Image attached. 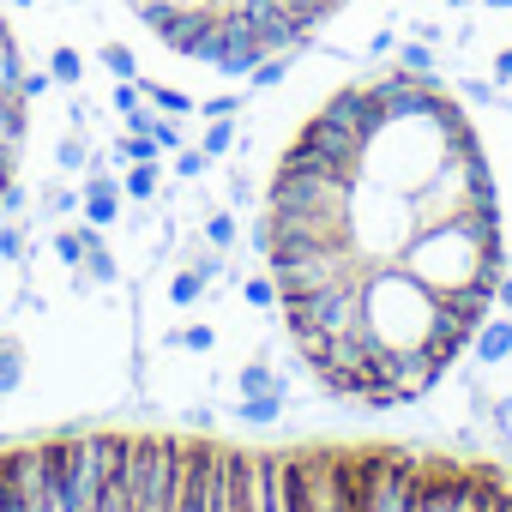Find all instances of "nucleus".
Segmentation results:
<instances>
[{
	"mask_svg": "<svg viewBox=\"0 0 512 512\" xmlns=\"http://www.w3.org/2000/svg\"><path fill=\"white\" fill-rule=\"evenodd\" d=\"M235 235H241V223H235V211H211V217H205V247H217V253H229V247H235Z\"/></svg>",
	"mask_w": 512,
	"mask_h": 512,
	"instance_id": "31",
	"label": "nucleus"
},
{
	"mask_svg": "<svg viewBox=\"0 0 512 512\" xmlns=\"http://www.w3.org/2000/svg\"><path fill=\"white\" fill-rule=\"evenodd\" d=\"M181 482V440L139 434L127 440V512H175Z\"/></svg>",
	"mask_w": 512,
	"mask_h": 512,
	"instance_id": "9",
	"label": "nucleus"
},
{
	"mask_svg": "<svg viewBox=\"0 0 512 512\" xmlns=\"http://www.w3.org/2000/svg\"><path fill=\"white\" fill-rule=\"evenodd\" d=\"M266 272L284 302V296H314V290L350 284L368 266L350 253V241H266Z\"/></svg>",
	"mask_w": 512,
	"mask_h": 512,
	"instance_id": "8",
	"label": "nucleus"
},
{
	"mask_svg": "<svg viewBox=\"0 0 512 512\" xmlns=\"http://www.w3.org/2000/svg\"><path fill=\"white\" fill-rule=\"evenodd\" d=\"M49 79H55V85H79V79H85L79 49H55V55H49Z\"/></svg>",
	"mask_w": 512,
	"mask_h": 512,
	"instance_id": "33",
	"label": "nucleus"
},
{
	"mask_svg": "<svg viewBox=\"0 0 512 512\" xmlns=\"http://www.w3.org/2000/svg\"><path fill=\"white\" fill-rule=\"evenodd\" d=\"M374 97V91H368ZM476 127H470V115L452 103V91L446 85H434L422 103H410V109H380L374 103V115H368V127H362V139H356V181H380V187H392V193H416V187H428L440 169H446V157L470 139Z\"/></svg>",
	"mask_w": 512,
	"mask_h": 512,
	"instance_id": "2",
	"label": "nucleus"
},
{
	"mask_svg": "<svg viewBox=\"0 0 512 512\" xmlns=\"http://www.w3.org/2000/svg\"><path fill=\"white\" fill-rule=\"evenodd\" d=\"M25 49H19V31H13V19L0 13V97H13L19 85H25Z\"/></svg>",
	"mask_w": 512,
	"mask_h": 512,
	"instance_id": "18",
	"label": "nucleus"
},
{
	"mask_svg": "<svg viewBox=\"0 0 512 512\" xmlns=\"http://www.w3.org/2000/svg\"><path fill=\"white\" fill-rule=\"evenodd\" d=\"M235 109H241V97H211V103H199L205 121H223V115H235Z\"/></svg>",
	"mask_w": 512,
	"mask_h": 512,
	"instance_id": "38",
	"label": "nucleus"
},
{
	"mask_svg": "<svg viewBox=\"0 0 512 512\" xmlns=\"http://www.w3.org/2000/svg\"><path fill=\"white\" fill-rule=\"evenodd\" d=\"M91 181H85V205H79V217L91 223V229H109L115 217H121V205H127V193H121V175H97V169H85Z\"/></svg>",
	"mask_w": 512,
	"mask_h": 512,
	"instance_id": "15",
	"label": "nucleus"
},
{
	"mask_svg": "<svg viewBox=\"0 0 512 512\" xmlns=\"http://www.w3.org/2000/svg\"><path fill=\"white\" fill-rule=\"evenodd\" d=\"M422 217L410 205V193H392L380 181H350V199H344V241L362 266H398L404 247L416 241Z\"/></svg>",
	"mask_w": 512,
	"mask_h": 512,
	"instance_id": "5",
	"label": "nucleus"
},
{
	"mask_svg": "<svg viewBox=\"0 0 512 512\" xmlns=\"http://www.w3.org/2000/svg\"><path fill=\"white\" fill-rule=\"evenodd\" d=\"M241 302H247V308H260V314H278V284H272V272L241 278Z\"/></svg>",
	"mask_w": 512,
	"mask_h": 512,
	"instance_id": "28",
	"label": "nucleus"
},
{
	"mask_svg": "<svg viewBox=\"0 0 512 512\" xmlns=\"http://www.w3.org/2000/svg\"><path fill=\"white\" fill-rule=\"evenodd\" d=\"M302 470V512H356V458H296Z\"/></svg>",
	"mask_w": 512,
	"mask_h": 512,
	"instance_id": "13",
	"label": "nucleus"
},
{
	"mask_svg": "<svg viewBox=\"0 0 512 512\" xmlns=\"http://www.w3.org/2000/svg\"><path fill=\"white\" fill-rule=\"evenodd\" d=\"M175 344H181V350H199V356H205V350L217 344V332H211V326H181V332H175Z\"/></svg>",
	"mask_w": 512,
	"mask_h": 512,
	"instance_id": "37",
	"label": "nucleus"
},
{
	"mask_svg": "<svg viewBox=\"0 0 512 512\" xmlns=\"http://www.w3.org/2000/svg\"><path fill=\"white\" fill-rule=\"evenodd\" d=\"M470 344H476V356H482L488 368H494V362H506V356H512V320H506V314H500V320L488 314V320L476 326V338H470Z\"/></svg>",
	"mask_w": 512,
	"mask_h": 512,
	"instance_id": "19",
	"label": "nucleus"
},
{
	"mask_svg": "<svg viewBox=\"0 0 512 512\" xmlns=\"http://www.w3.org/2000/svg\"><path fill=\"white\" fill-rule=\"evenodd\" d=\"M55 163H61L67 175H85V169H91V157H85V139H79V133H73V139H61V145H55Z\"/></svg>",
	"mask_w": 512,
	"mask_h": 512,
	"instance_id": "34",
	"label": "nucleus"
},
{
	"mask_svg": "<svg viewBox=\"0 0 512 512\" xmlns=\"http://www.w3.org/2000/svg\"><path fill=\"white\" fill-rule=\"evenodd\" d=\"M157 187H163V169H157V157H145V163H127V169H121V193H127V199L151 205V199H157Z\"/></svg>",
	"mask_w": 512,
	"mask_h": 512,
	"instance_id": "20",
	"label": "nucleus"
},
{
	"mask_svg": "<svg viewBox=\"0 0 512 512\" xmlns=\"http://www.w3.org/2000/svg\"><path fill=\"white\" fill-rule=\"evenodd\" d=\"M500 488L494 470H422L410 512H476Z\"/></svg>",
	"mask_w": 512,
	"mask_h": 512,
	"instance_id": "12",
	"label": "nucleus"
},
{
	"mask_svg": "<svg viewBox=\"0 0 512 512\" xmlns=\"http://www.w3.org/2000/svg\"><path fill=\"white\" fill-rule=\"evenodd\" d=\"M356 332L386 350V356H434V362H458L470 350V326H458L446 314V302L416 284L404 266H368L356 284Z\"/></svg>",
	"mask_w": 512,
	"mask_h": 512,
	"instance_id": "3",
	"label": "nucleus"
},
{
	"mask_svg": "<svg viewBox=\"0 0 512 512\" xmlns=\"http://www.w3.org/2000/svg\"><path fill=\"white\" fill-rule=\"evenodd\" d=\"M139 97L157 103V115H175V121H181V115H199L193 97H181V91H169V85H157V79H139Z\"/></svg>",
	"mask_w": 512,
	"mask_h": 512,
	"instance_id": "24",
	"label": "nucleus"
},
{
	"mask_svg": "<svg viewBox=\"0 0 512 512\" xmlns=\"http://www.w3.org/2000/svg\"><path fill=\"white\" fill-rule=\"evenodd\" d=\"M410 205H416L422 229H428V223H452V217H482V211H500V199H494V169H488L482 139L470 133V139L446 157V169H440L428 187H416V193H410Z\"/></svg>",
	"mask_w": 512,
	"mask_h": 512,
	"instance_id": "6",
	"label": "nucleus"
},
{
	"mask_svg": "<svg viewBox=\"0 0 512 512\" xmlns=\"http://www.w3.org/2000/svg\"><path fill=\"white\" fill-rule=\"evenodd\" d=\"M217 446H181V482H175V512H217Z\"/></svg>",
	"mask_w": 512,
	"mask_h": 512,
	"instance_id": "14",
	"label": "nucleus"
},
{
	"mask_svg": "<svg viewBox=\"0 0 512 512\" xmlns=\"http://www.w3.org/2000/svg\"><path fill=\"white\" fill-rule=\"evenodd\" d=\"M416 284H428L446 314L458 326H482L494 314V290L506 278V235H500V211L482 217H452V223H428L416 229V241L398 260Z\"/></svg>",
	"mask_w": 512,
	"mask_h": 512,
	"instance_id": "1",
	"label": "nucleus"
},
{
	"mask_svg": "<svg viewBox=\"0 0 512 512\" xmlns=\"http://www.w3.org/2000/svg\"><path fill=\"white\" fill-rule=\"evenodd\" d=\"M253 392H290V380L272 374L266 362H253V368H241V398H253Z\"/></svg>",
	"mask_w": 512,
	"mask_h": 512,
	"instance_id": "32",
	"label": "nucleus"
},
{
	"mask_svg": "<svg viewBox=\"0 0 512 512\" xmlns=\"http://www.w3.org/2000/svg\"><path fill=\"white\" fill-rule=\"evenodd\" d=\"M25 133H31V103H25V91L0 97V157H13V163H19Z\"/></svg>",
	"mask_w": 512,
	"mask_h": 512,
	"instance_id": "17",
	"label": "nucleus"
},
{
	"mask_svg": "<svg viewBox=\"0 0 512 512\" xmlns=\"http://www.w3.org/2000/svg\"><path fill=\"white\" fill-rule=\"evenodd\" d=\"M175 175H181V181H199V175H211V157H205L199 145H181V151H175Z\"/></svg>",
	"mask_w": 512,
	"mask_h": 512,
	"instance_id": "35",
	"label": "nucleus"
},
{
	"mask_svg": "<svg viewBox=\"0 0 512 512\" xmlns=\"http://www.w3.org/2000/svg\"><path fill=\"white\" fill-rule=\"evenodd\" d=\"M19 380H25V350H19V338H0V398H13Z\"/></svg>",
	"mask_w": 512,
	"mask_h": 512,
	"instance_id": "27",
	"label": "nucleus"
},
{
	"mask_svg": "<svg viewBox=\"0 0 512 512\" xmlns=\"http://www.w3.org/2000/svg\"><path fill=\"white\" fill-rule=\"evenodd\" d=\"M79 272H85L91 284H103V290H109V284L121 278V266H115V253H109L103 229H91V247H85V266H79Z\"/></svg>",
	"mask_w": 512,
	"mask_h": 512,
	"instance_id": "22",
	"label": "nucleus"
},
{
	"mask_svg": "<svg viewBox=\"0 0 512 512\" xmlns=\"http://www.w3.org/2000/svg\"><path fill=\"white\" fill-rule=\"evenodd\" d=\"M344 199H350L344 175L272 169L260 241H344Z\"/></svg>",
	"mask_w": 512,
	"mask_h": 512,
	"instance_id": "4",
	"label": "nucleus"
},
{
	"mask_svg": "<svg viewBox=\"0 0 512 512\" xmlns=\"http://www.w3.org/2000/svg\"><path fill=\"white\" fill-rule=\"evenodd\" d=\"M49 452H55V476H61V506L97 512L103 488L127 464V434H67V440H49Z\"/></svg>",
	"mask_w": 512,
	"mask_h": 512,
	"instance_id": "7",
	"label": "nucleus"
},
{
	"mask_svg": "<svg viewBox=\"0 0 512 512\" xmlns=\"http://www.w3.org/2000/svg\"><path fill=\"white\" fill-rule=\"evenodd\" d=\"M13 181H19V163H13V157H0V193H7Z\"/></svg>",
	"mask_w": 512,
	"mask_h": 512,
	"instance_id": "40",
	"label": "nucleus"
},
{
	"mask_svg": "<svg viewBox=\"0 0 512 512\" xmlns=\"http://www.w3.org/2000/svg\"><path fill=\"white\" fill-rule=\"evenodd\" d=\"M205 290H211V278H205V272H199L193 260H187V266H181V272L169 278V302H175V308H193V302H199Z\"/></svg>",
	"mask_w": 512,
	"mask_h": 512,
	"instance_id": "26",
	"label": "nucleus"
},
{
	"mask_svg": "<svg viewBox=\"0 0 512 512\" xmlns=\"http://www.w3.org/2000/svg\"><path fill=\"white\" fill-rule=\"evenodd\" d=\"M266 512H302V470H296V458H266Z\"/></svg>",
	"mask_w": 512,
	"mask_h": 512,
	"instance_id": "16",
	"label": "nucleus"
},
{
	"mask_svg": "<svg viewBox=\"0 0 512 512\" xmlns=\"http://www.w3.org/2000/svg\"><path fill=\"white\" fill-rule=\"evenodd\" d=\"M85 247H91V223H73V229H55V235H49V253H55L67 272L85 266Z\"/></svg>",
	"mask_w": 512,
	"mask_h": 512,
	"instance_id": "21",
	"label": "nucleus"
},
{
	"mask_svg": "<svg viewBox=\"0 0 512 512\" xmlns=\"http://www.w3.org/2000/svg\"><path fill=\"white\" fill-rule=\"evenodd\" d=\"M79 205H85V187H67V181L61 187H43V217H73Z\"/></svg>",
	"mask_w": 512,
	"mask_h": 512,
	"instance_id": "30",
	"label": "nucleus"
},
{
	"mask_svg": "<svg viewBox=\"0 0 512 512\" xmlns=\"http://www.w3.org/2000/svg\"><path fill=\"white\" fill-rule=\"evenodd\" d=\"M494 308H506V320H512V272L500 278V290H494Z\"/></svg>",
	"mask_w": 512,
	"mask_h": 512,
	"instance_id": "39",
	"label": "nucleus"
},
{
	"mask_svg": "<svg viewBox=\"0 0 512 512\" xmlns=\"http://www.w3.org/2000/svg\"><path fill=\"white\" fill-rule=\"evenodd\" d=\"M356 284L362 278L332 284V290H314V296H284L278 314H284L290 338L308 344V338H344V332H356Z\"/></svg>",
	"mask_w": 512,
	"mask_h": 512,
	"instance_id": "10",
	"label": "nucleus"
},
{
	"mask_svg": "<svg viewBox=\"0 0 512 512\" xmlns=\"http://www.w3.org/2000/svg\"><path fill=\"white\" fill-rule=\"evenodd\" d=\"M0 260H7V266H31V223H19V217L0 223Z\"/></svg>",
	"mask_w": 512,
	"mask_h": 512,
	"instance_id": "25",
	"label": "nucleus"
},
{
	"mask_svg": "<svg viewBox=\"0 0 512 512\" xmlns=\"http://www.w3.org/2000/svg\"><path fill=\"white\" fill-rule=\"evenodd\" d=\"M284 398H290V392H253V398H241V404H235V416H241L247 428H266V422H278Z\"/></svg>",
	"mask_w": 512,
	"mask_h": 512,
	"instance_id": "23",
	"label": "nucleus"
},
{
	"mask_svg": "<svg viewBox=\"0 0 512 512\" xmlns=\"http://www.w3.org/2000/svg\"><path fill=\"white\" fill-rule=\"evenodd\" d=\"M97 61H103L115 79H139V67H133V55H127L121 43H103V49H97Z\"/></svg>",
	"mask_w": 512,
	"mask_h": 512,
	"instance_id": "36",
	"label": "nucleus"
},
{
	"mask_svg": "<svg viewBox=\"0 0 512 512\" xmlns=\"http://www.w3.org/2000/svg\"><path fill=\"white\" fill-rule=\"evenodd\" d=\"M229 145H235V115H223V121H211L205 133H199V151L217 163V157H229Z\"/></svg>",
	"mask_w": 512,
	"mask_h": 512,
	"instance_id": "29",
	"label": "nucleus"
},
{
	"mask_svg": "<svg viewBox=\"0 0 512 512\" xmlns=\"http://www.w3.org/2000/svg\"><path fill=\"white\" fill-rule=\"evenodd\" d=\"M416 464L410 458H356V512H410L416 500Z\"/></svg>",
	"mask_w": 512,
	"mask_h": 512,
	"instance_id": "11",
	"label": "nucleus"
}]
</instances>
